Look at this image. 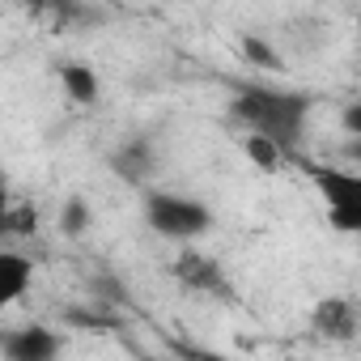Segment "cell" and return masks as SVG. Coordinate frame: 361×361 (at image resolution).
Returning a JSON list of instances; mask_svg holds the SVG:
<instances>
[{"label": "cell", "mask_w": 361, "mask_h": 361, "mask_svg": "<svg viewBox=\"0 0 361 361\" xmlns=\"http://www.w3.org/2000/svg\"><path fill=\"white\" fill-rule=\"evenodd\" d=\"M0 348H5V357L13 361H51L64 344L51 327H13L5 340H0Z\"/></svg>", "instance_id": "cell-4"}, {"label": "cell", "mask_w": 361, "mask_h": 361, "mask_svg": "<svg viewBox=\"0 0 361 361\" xmlns=\"http://www.w3.org/2000/svg\"><path fill=\"white\" fill-rule=\"evenodd\" d=\"M234 119L247 123L251 132L276 140L285 153L298 149L302 132H306V115H310V98L306 94H281V90H243L230 102Z\"/></svg>", "instance_id": "cell-1"}, {"label": "cell", "mask_w": 361, "mask_h": 361, "mask_svg": "<svg viewBox=\"0 0 361 361\" xmlns=\"http://www.w3.org/2000/svg\"><path fill=\"white\" fill-rule=\"evenodd\" d=\"M22 5H26L35 18L51 22V26H68V22L81 18V5H77V0H22Z\"/></svg>", "instance_id": "cell-10"}, {"label": "cell", "mask_w": 361, "mask_h": 361, "mask_svg": "<svg viewBox=\"0 0 361 361\" xmlns=\"http://www.w3.org/2000/svg\"><path fill=\"white\" fill-rule=\"evenodd\" d=\"M145 217L161 238H200L213 230L209 204H200L192 196H174V192H149Z\"/></svg>", "instance_id": "cell-2"}, {"label": "cell", "mask_w": 361, "mask_h": 361, "mask_svg": "<svg viewBox=\"0 0 361 361\" xmlns=\"http://www.w3.org/2000/svg\"><path fill=\"white\" fill-rule=\"evenodd\" d=\"M310 327H314L319 336H327V340H353V336H357V310H353V302H344V298H327V302L314 306Z\"/></svg>", "instance_id": "cell-6"}, {"label": "cell", "mask_w": 361, "mask_h": 361, "mask_svg": "<svg viewBox=\"0 0 361 361\" xmlns=\"http://www.w3.org/2000/svg\"><path fill=\"white\" fill-rule=\"evenodd\" d=\"M247 157H251V166H259V170H281V161H285V149L276 145V140H268V136H259V132H251L247 136Z\"/></svg>", "instance_id": "cell-11"}, {"label": "cell", "mask_w": 361, "mask_h": 361, "mask_svg": "<svg viewBox=\"0 0 361 361\" xmlns=\"http://www.w3.org/2000/svg\"><path fill=\"white\" fill-rule=\"evenodd\" d=\"M60 85H64V94H68L73 102H81V106L98 102V73H94L90 64H60Z\"/></svg>", "instance_id": "cell-9"}, {"label": "cell", "mask_w": 361, "mask_h": 361, "mask_svg": "<svg viewBox=\"0 0 361 361\" xmlns=\"http://www.w3.org/2000/svg\"><path fill=\"white\" fill-rule=\"evenodd\" d=\"M90 221H94L90 204H85L81 196H68V200H64V213H60V230H64L68 238H81V234L90 230Z\"/></svg>", "instance_id": "cell-12"}, {"label": "cell", "mask_w": 361, "mask_h": 361, "mask_svg": "<svg viewBox=\"0 0 361 361\" xmlns=\"http://www.w3.org/2000/svg\"><path fill=\"white\" fill-rule=\"evenodd\" d=\"M0 230H9V234H35L39 230V213L26 204V209H9V213H0Z\"/></svg>", "instance_id": "cell-14"}, {"label": "cell", "mask_w": 361, "mask_h": 361, "mask_svg": "<svg viewBox=\"0 0 361 361\" xmlns=\"http://www.w3.org/2000/svg\"><path fill=\"white\" fill-rule=\"evenodd\" d=\"M306 174L314 178V188L327 200V217L340 234H357L361 230V178L336 166H306Z\"/></svg>", "instance_id": "cell-3"}, {"label": "cell", "mask_w": 361, "mask_h": 361, "mask_svg": "<svg viewBox=\"0 0 361 361\" xmlns=\"http://www.w3.org/2000/svg\"><path fill=\"white\" fill-rule=\"evenodd\" d=\"M344 132H361V106H357V102L344 111Z\"/></svg>", "instance_id": "cell-15"}, {"label": "cell", "mask_w": 361, "mask_h": 361, "mask_svg": "<svg viewBox=\"0 0 361 361\" xmlns=\"http://www.w3.org/2000/svg\"><path fill=\"white\" fill-rule=\"evenodd\" d=\"M243 56H247L255 68H268V73H281V68H285V60L276 56V47H272V43H264V39H255V35H247V39H243Z\"/></svg>", "instance_id": "cell-13"}, {"label": "cell", "mask_w": 361, "mask_h": 361, "mask_svg": "<svg viewBox=\"0 0 361 361\" xmlns=\"http://www.w3.org/2000/svg\"><path fill=\"white\" fill-rule=\"evenodd\" d=\"M111 166H115V174L128 178V183H145L149 170H153V145H149L145 136H136V140H128V145L115 149Z\"/></svg>", "instance_id": "cell-8"}, {"label": "cell", "mask_w": 361, "mask_h": 361, "mask_svg": "<svg viewBox=\"0 0 361 361\" xmlns=\"http://www.w3.org/2000/svg\"><path fill=\"white\" fill-rule=\"evenodd\" d=\"M174 276L183 281L188 289H196V293H221L226 289V276H221L217 259H209L200 251H183V255H178L174 259Z\"/></svg>", "instance_id": "cell-5"}, {"label": "cell", "mask_w": 361, "mask_h": 361, "mask_svg": "<svg viewBox=\"0 0 361 361\" xmlns=\"http://www.w3.org/2000/svg\"><path fill=\"white\" fill-rule=\"evenodd\" d=\"M30 276H35V264H30L26 255L0 251V310L13 306V302L30 289Z\"/></svg>", "instance_id": "cell-7"}]
</instances>
